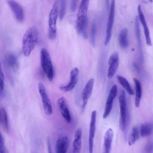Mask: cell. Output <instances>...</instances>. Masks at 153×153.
<instances>
[{"label":"cell","instance_id":"6da1fadb","mask_svg":"<svg viewBox=\"0 0 153 153\" xmlns=\"http://www.w3.org/2000/svg\"><path fill=\"white\" fill-rule=\"evenodd\" d=\"M38 32L36 27L32 26L25 32L22 39V50L24 55L28 56L34 48L38 40Z\"/></svg>","mask_w":153,"mask_h":153},{"label":"cell","instance_id":"7a4b0ae2","mask_svg":"<svg viewBox=\"0 0 153 153\" xmlns=\"http://www.w3.org/2000/svg\"><path fill=\"white\" fill-rule=\"evenodd\" d=\"M40 61L42 68L50 81L53 79L54 71L52 62L50 54L47 50L44 48L40 51Z\"/></svg>","mask_w":153,"mask_h":153},{"label":"cell","instance_id":"3957f363","mask_svg":"<svg viewBox=\"0 0 153 153\" xmlns=\"http://www.w3.org/2000/svg\"><path fill=\"white\" fill-rule=\"evenodd\" d=\"M59 3L57 1L54 3L50 12L48 24L49 26L48 34L50 39L53 40L56 36V22L58 15Z\"/></svg>","mask_w":153,"mask_h":153},{"label":"cell","instance_id":"277c9868","mask_svg":"<svg viewBox=\"0 0 153 153\" xmlns=\"http://www.w3.org/2000/svg\"><path fill=\"white\" fill-rule=\"evenodd\" d=\"M120 116L119 126L120 130L123 131L126 125V102L125 94L124 90L121 91L119 97Z\"/></svg>","mask_w":153,"mask_h":153},{"label":"cell","instance_id":"5b68a950","mask_svg":"<svg viewBox=\"0 0 153 153\" xmlns=\"http://www.w3.org/2000/svg\"><path fill=\"white\" fill-rule=\"evenodd\" d=\"M38 88L41 97L44 111L47 115H50L53 112L52 107L45 88L41 82L38 83Z\"/></svg>","mask_w":153,"mask_h":153},{"label":"cell","instance_id":"8992f818","mask_svg":"<svg viewBox=\"0 0 153 153\" xmlns=\"http://www.w3.org/2000/svg\"><path fill=\"white\" fill-rule=\"evenodd\" d=\"M115 0H112L107 25L106 35L104 43L105 45L108 44L111 38L115 16Z\"/></svg>","mask_w":153,"mask_h":153},{"label":"cell","instance_id":"52a82bcc","mask_svg":"<svg viewBox=\"0 0 153 153\" xmlns=\"http://www.w3.org/2000/svg\"><path fill=\"white\" fill-rule=\"evenodd\" d=\"M117 85L115 84L113 85L110 90L106 102L105 111L103 115L104 119L107 117L111 112L114 100L117 95Z\"/></svg>","mask_w":153,"mask_h":153},{"label":"cell","instance_id":"ba28073f","mask_svg":"<svg viewBox=\"0 0 153 153\" xmlns=\"http://www.w3.org/2000/svg\"><path fill=\"white\" fill-rule=\"evenodd\" d=\"M79 70L75 67L73 68L70 72V80L68 84L64 86L59 87L60 90L63 92H68L73 89L75 86L78 78Z\"/></svg>","mask_w":153,"mask_h":153},{"label":"cell","instance_id":"9c48e42d","mask_svg":"<svg viewBox=\"0 0 153 153\" xmlns=\"http://www.w3.org/2000/svg\"><path fill=\"white\" fill-rule=\"evenodd\" d=\"M57 103L61 114L66 122L68 124L71 122V117L67 101L64 97L59 98Z\"/></svg>","mask_w":153,"mask_h":153},{"label":"cell","instance_id":"30bf717a","mask_svg":"<svg viewBox=\"0 0 153 153\" xmlns=\"http://www.w3.org/2000/svg\"><path fill=\"white\" fill-rule=\"evenodd\" d=\"M7 2L13 12L17 21L22 22L24 20L23 9L21 6L14 0H7Z\"/></svg>","mask_w":153,"mask_h":153},{"label":"cell","instance_id":"8fae6325","mask_svg":"<svg viewBox=\"0 0 153 153\" xmlns=\"http://www.w3.org/2000/svg\"><path fill=\"white\" fill-rule=\"evenodd\" d=\"M97 111L94 110L92 112L90 123L89 136V150L90 153L93 152V142L96 129Z\"/></svg>","mask_w":153,"mask_h":153},{"label":"cell","instance_id":"7c38bea8","mask_svg":"<svg viewBox=\"0 0 153 153\" xmlns=\"http://www.w3.org/2000/svg\"><path fill=\"white\" fill-rule=\"evenodd\" d=\"M119 63L118 54L116 52L111 55L108 61V77L109 79L112 78L114 75L118 68Z\"/></svg>","mask_w":153,"mask_h":153},{"label":"cell","instance_id":"4fadbf2b","mask_svg":"<svg viewBox=\"0 0 153 153\" xmlns=\"http://www.w3.org/2000/svg\"><path fill=\"white\" fill-rule=\"evenodd\" d=\"M89 0H82L78 11L76 23L88 21L87 13Z\"/></svg>","mask_w":153,"mask_h":153},{"label":"cell","instance_id":"5bb4252c","mask_svg":"<svg viewBox=\"0 0 153 153\" xmlns=\"http://www.w3.org/2000/svg\"><path fill=\"white\" fill-rule=\"evenodd\" d=\"M94 82V79H91L87 82L82 93V111L84 110L87 105L88 100L90 97L92 91Z\"/></svg>","mask_w":153,"mask_h":153},{"label":"cell","instance_id":"9a60e30c","mask_svg":"<svg viewBox=\"0 0 153 153\" xmlns=\"http://www.w3.org/2000/svg\"><path fill=\"white\" fill-rule=\"evenodd\" d=\"M141 6L139 5L137 7L138 13L140 21L143 27L147 45L149 46L152 45L149 29L146 21L142 10Z\"/></svg>","mask_w":153,"mask_h":153},{"label":"cell","instance_id":"2e32d148","mask_svg":"<svg viewBox=\"0 0 153 153\" xmlns=\"http://www.w3.org/2000/svg\"><path fill=\"white\" fill-rule=\"evenodd\" d=\"M114 132L111 128L108 129L106 131L104 136V152H110L111 143L114 137Z\"/></svg>","mask_w":153,"mask_h":153},{"label":"cell","instance_id":"e0dca14e","mask_svg":"<svg viewBox=\"0 0 153 153\" xmlns=\"http://www.w3.org/2000/svg\"><path fill=\"white\" fill-rule=\"evenodd\" d=\"M82 134L81 128H78L75 131L74 139L72 144V151L73 153H78L80 152L82 145Z\"/></svg>","mask_w":153,"mask_h":153},{"label":"cell","instance_id":"ac0fdd59","mask_svg":"<svg viewBox=\"0 0 153 153\" xmlns=\"http://www.w3.org/2000/svg\"><path fill=\"white\" fill-rule=\"evenodd\" d=\"M69 143L68 137L64 136L58 139L56 145V151L57 153H65L67 152Z\"/></svg>","mask_w":153,"mask_h":153},{"label":"cell","instance_id":"d6986e66","mask_svg":"<svg viewBox=\"0 0 153 153\" xmlns=\"http://www.w3.org/2000/svg\"><path fill=\"white\" fill-rule=\"evenodd\" d=\"M0 123L4 131H9V123L6 111L4 107H2L0 112Z\"/></svg>","mask_w":153,"mask_h":153},{"label":"cell","instance_id":"ffe728a7","mask_svg":"<svg viewBox=\"0 0 153 153\" xmlns=\"http://www.w3.org/2000/svg\"><path fill=\"white\" fill-rule=\"evenodd\" d=\"M128 30L126 28H123L120 31L119 35V41L120 47L122 48H126L128 45L127 38Z\"/></svg>","mask_w":153,"mask_h":153},{"label":"cell","instance_id":"44dd1931","mask_svg":"<svg viewBox=\"0 0 153 153\" xmlns=\"http://www.w3.org/2000/svg\"><path fill=\"white\" fill-rule=\"evenodd\" d=\"M133 79L135 84L136 93L135 104L136 107H138L140 105L142 94L141 85L139 81L137 79L134 78Z\"/></svg>","mask_w":153,"mask_h":153},{"label":"cell","instance_id":"7402d4cb","mask_svg":"<svg viewBox=\"0 0 153 153\" xmlns=\"http://www.w3.org/2000/svg\"><path fill=\"white\" fill-rule=\"evenodd\" d=\"M7 62L14 71H16L19 68V63L16 56L14 54H9L7 57Z\"/></svg>","mask_w":153,"mask_h":153},{"label":"cell","instance_id":"603a6c76","mask_svg":"<svg viewBox=\"0 0 153 153\" xmlns=\"http://www.w3.org/2000/svg\"><path fill=\"white\" fill-rule=\"evenodd\" d=\"M153 131V124L146 123L143 124L140 127V133L142 137L149 135Z\"/></svg>","mask_w":153,"mask_h":153},{"label":"cell","instance_id":"cb8c5ba5","mask_svg":"<svg viewBox=\"0 0 153 153\" xmlns=\"http://www.w3.org/2000/svg\"><path fill=\"white\" fill-rule=\"evenodd\" d=\"M117 79L119 83L129 94L131 95L134 94V91L130 84L125 78L119 75L117 76Z\"/></svg>","mask_w":153,"mask_h":153},{"label":"cell","instance_id":"d4e9b609","mask_svg":"<svg viewBox=\"0 0 153 153\" xmlns=\"http://www.w3.org/2000/svg\"><path fill=\"white\" fill-rule=\"evenodd\" d=\"M139 131L137 127H133L131 134L128 139L129 145L131 146L133 145L135 141L139 138Z\"/></svg>","mask_w":153,"mask_h":153},{"label":"cell","instance_id":"484cf974","mask_svg":"<svg viewBox=\"0 0 153 153\" xmlns=\"http://www.w3.org/2000/svg\"><path fill=\"white\" fill-rule=\"evenodd\" d=\"M60 0V10H59V18L62 21L64 18L65 15L67 5V0Z\"/></svg>","mask_w":153,"mask_h":153},{"label":"cell","instance_id":"4316f807","mask_svg":"<svg viewBox=\"0 0 153 153\" xmlns=\"http://www.w3.org/2000/svg\"><path fill=\"white\" fill-rule=\"evenodd\" d=\"M96 31V24L94 22L92 24L91 29V43L93 47H94L95 45Z\"/></svg>","mask_w":153,"mask_h":153},{"label":"cell","instance_id":"83f0119b","mask_svg":"<svg viewBox=\"0 0 153 153\" xmlns=\"http://www.w3.org/2000/svg\"><path fill=\"white\" fill-rule=\"evenodd\" d=\"M4 75L1 70L0 71V97L1 98L4 97Z\"/></svg>","mask_w":153,"mask_h":153},{"label":"cell","instance_id":"f1b7e54d","mask_svg":"<svg viewBox=\"0 0 153 153\" xmlns=\"http://www.w3.org/2000/svg\"><path fill=\"white\" fill-rule=\"evenodd\" d=\"M0 141V152L3 153L9 152L7 149L4 146V138L1 133Z\"/></svg>","mask_w":153,"mask_h":153},{"label":"cell","instance_id":"f546056e","mask_svg":"<svg viewBox=\"0 0 153 153\" xmlns=\"http://www.w3.org/2000/svg\"><path fill=\"white\" fill-rule=\"evenodd\" d=\"M78 1L79 0H71L70 7L72 12H74L76 11Z\"/></svg>","mask_w":153,"mask_h":153},{"label":"cell","instance_id":"4dcf8cb0","mask_svg":"<svg viewBox=\"0 0 153 153\" xmlns=\"http://www.w3.org/2000/svg\"><path fill=\"white\" fill-rule=\"evenodd\" d=\"M145 151L148 152H151L153 150V142L148 143L146 146Z\"/></svg>","mask_w":153,"mask_h":153},{"label":"cell","instance_id":"1f68e13d","mask_svg":"<svg viewBox=\"0 0 153 153\" xmlns=\"http://www.w3.org/2000/svg\"><path fill=\"white\" fill-rule=\"evenodd\" d=\"M47 142L48 148V152L49 153H51V152H52L51 146V143H50V140L48 138H47Z\"/></svg>","mask_w":153,"mask_h":153},{"label":"cell","instance_id":"d6a6232c","mask_svg":"<svg viewBox=\"0 0 153 153\" xmlns=\"http://www.w3.org/2000/svg\"><path fill=\"white\" fill-rule=\"evenodd\" d=\"M105 2L107 10H108L109 9V0H105Z\"/></svg>","mask_w":153,"mask_h":153},{"label":"cell","instance_id":"836d02e7","mask_svg":"<svg viewBox=\"0 0 153 153\" xmlns=\"http://www.w3.org/2000/svg\"><path fill=\"white\" fill-rule=\"evenodd\" d=\"M150 2H152V0H149Z\"/></svg>","mask_w":153,"mask_h":153}]
</instances>
